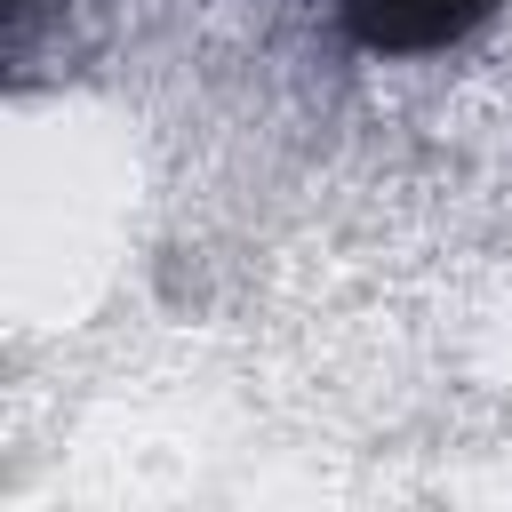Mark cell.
<instances>
[{
  "mask_svg": "<svg viewBox=\"0 0 512 512\" xmlns=\"http://www.w3.org/2000/svg\"><path fill=\"white\" fill-rule=\"evenodd\" d=\"M504 0H328L336 32L368 56H432L464 32H480Z\"/></svg>",
  "mask_w": 512,
  "mask_h": 512,
  "instance_id": "obj_1",
  "label": "cell"
}]
</instances>
